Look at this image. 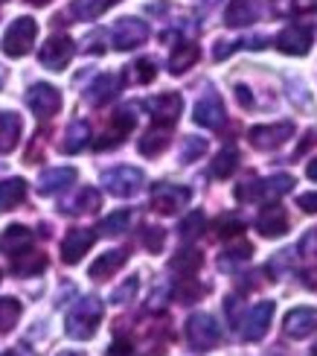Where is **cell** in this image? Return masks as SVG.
<instances>
[{
	"label": "cell",
	"mask_w": 317,
	"mask_h": 356,
	"mask_svg": "<svg viewBox=\"0 0 317 356\" xmlns=\"http://www.w3.org/2000/svg\"><path fill=\"white\" fill-rule=\"evenodd\" d=\"M35 38H38V24L33 18H15L3 35V53L12 58H21L33 50Z\"/></svg>",
	"instance_id": "cell-3"
},
{
	"label": "cell",
	"mask_w": 317,
	"mask_h": 356,
	"mask_svg": "<svg viewBox=\"0 0 317 356\" xmlns=\"http://www.w3.org/2000/svg\"><path fill=\"white\" fill-rule=\"evenodd\" d=\"M297 204L303 207L306 213H317V193H303V196L297 199Z\"/></svg>",
	"instance_id": "cell-44"
},
{
	"label": "cell",
	"mask_w": 317,
	"mask_h": 356,
	"mask_svg": "<svg viewBox=\"0 0 317 356\" xmlns=\"http://www.w3.org/2000/svg\"><path fill=\"white\" fill-rule=\"evenodd\" d=\"M201 251L198 248H180L178 254L169 260V269L172 272H180V275H195L201 269Z\"/></svg>",
	"instance_id": "cell-31"
},
{
	"label": "cell",
	"mask_w": 317,
	"mask_h": 356,
	"mask_svg": "<svg viewBox=\"0 0 317 356\" xmlns=\"http://www.w3.org/2000/svg\"><path fill=\"white\" fill-rule=\"evenodd\" d=\"M306 172H309V178H311V181H317V158H314L311 164H309V170H306Z\"/></svg>",
	"instance_id": "cell-47"
},
{
	"label": "cell",
	"mask_w": 317,
	"mask_h": 356,
	"mask_svg": "<svg viewBox=\"0 0 317 356\" xmlns=\"http://www.w3.org/2000/svg\"><path fill=\"white\" fill-rule=\"evenodd\" d=\"M300 251H303V254H309V257H317V231H309V234L303 236V243H300Z\"/></svg>",
	"instance_id": "cell-43"
},
{
	"label": "cell",
	"mask_w": 317,
	"mask_h": 356,
	"mask_svg": "<svg viewBox=\"0 0 317 356\" xmlns=\"http://www.w3.org/2000/svg\"><path fill=\"white\" fill-rule=\"evenodd\" d=\"M131 129H134V111H131V108H119V111L111 117L108 129H105L102 135H99L96 152H108V149H114V146H119V143L128 138Z\"/></svg>",
	"instance_id": "cell-11"
},
{
	"label": "cell",
	"mask_w": 317,
	"mask_h": 356,
	"mask_svg": "<svg viewBox=\"0 0 317 356\" xmlns=\"http://www.w3.org/2000/svg\"><path fill=\"white\" fill-rule=\"evenodd\" d=\"M291 135H294V123L282 120V123H271V126H253L248 131V140L253 143V149L274 152L285 140H291Z\"/></svg>",
	"instance_id": "cell-6"
},
{
	"label": "cell",
	"mask_w": 317,
	"mask_h": 356,
	"mask_svg": "<svg viewBox=\"0 0 317 356\" xmlns=\"http://www.w3.org/2000/svg\"><path fill=\"white\" fill-rule=\"evenodd\" d=\"M38 58H41L44 67H50V70H55V73L65 70V67L70 65V58H73V38H67V35H53V38L41 47Z\"/></svg>",
	"instance_id": "cell-13"
},
{
	"label": "cell",
	"mask_w": 317,
	"mask_h": 356,
	"mask_svg": "<svg viewBox=\"0 0 317 356\" xmlns=\"http://www.w3.org/2000/svg\"><path fill=\"white\" fill-rule=\"evenodd\" d=\"M163 243H166V231L163 228H157V225H146L143 228V245L152 251V254L163 251Z\"/></svg>",
	"instance_id": "cell-41"
},
{
	"label": "cell",
	"mask_w": 317,
	"mask_h": 356,
	"mask_svg": "<svg viewBox=\"0 0 317 356\" xmlns=\"http://www.w3.org/2000/svg\"><path fill=\"white\" fill-rule=\"evenodd\" d=\"M21 129H24V123H21V117L15 111L0 114V155H9L15 146H18Z\"/></svg>",
	"instance_id": "cell-23"
},
{
	"label": "cell",
	"mask_w": 317,
	"mask_h": 356,
	"mask_svg": "<svg viewBox=\"0 0 317 356\" xmlns=\"http://www.w3.org/2000/svg\"><path fill=\"white\" fill-rule=\"evenodd\" d=\"M26 3H33V6H47L50 0H26Z\"/></svg>",
	"instance_id": "cell-49"
},
{
	"label": "cell",
	"mask_w": 317,
	"mask_h": 356,
	"mask_svg": "<svg viewBox=\"0 0 317 356\" xmlns=\"http://www.w3.org/2000/svg\"><path fill=\"white\" fill-rule=\"evenodd\" d=\"M143 181H146V175L137 167H114V170H108V172L102 175L105 190H108L111 196H119V199L137 196Z\"/></svg>",
	"instance_id": "cell-5"
},
{
	"label": "cell",
	"mask_w": 317,
	"mask_h": 356,
	"mask_svg": "<svg viewBox=\"0 0 317 356\" xmlns=\"http://www.w3.org/2000/svg\"><path fill=\"white\" fill-rule=\"evenodd\" d=\"M192 120L204 126V129H219L224 123V102L216 94H207L195 102V111H192Z\"/></svg>",
	"instance_id": "cell-17"
},
{
	"label": "cell",
	"mask_w": 317,
	"mask_h": 356,
	"mask_svg": "<svg viewBox=\"0 0 317 356\" xmlns=\"http://www.w3.org/2000/svg\"><path fill=\"white\" fill-rule=\"evenodd\" d=\"M94 240H96V234L94 231H87V228H73V231H67V236L62 240V260L65 263H79L87 251H90V245H94Z\"/></svg>",
	"instance_id": "cell-15"
},
{
	"label": "cell",
	"mask_w": 317,
	"mask_h": 356,
	"mask_svg": "<svg viewBox=\"0 0 317 356\" xmlns=\"http://www.w3.org/2000/svg\"><path fill=\"white\" fill-rule=\"evenodd\" d=\"M294 187V178L291 175H271V178H262V181H256V178H248V181H241L236 187V199L239 202H253V199H280L285 196Z\"/></svg>",
	"instance_id": "cell-2"
},
{
	"label": "cell",
	"mask_w": 317,
	"mask_h": 356,
	"mask_svg": "<svg viewBox=\"0 0 317 356\" xmlns=\"http://www.w3.org/2000/svg\"><path fill=\"white\" fill-rule=\"evenodd\" d=\"M99 204H102L99 190L96 187H82L70 202L62 204V211L65 213H94V211H99Z\"/></svg>",
	"instance_id": "cell-25"
},
{
	"label": "cell",
	"mask_w": 317,
	"mask_h": 356,
	"mask_svg": "<svg viewBox=\"0 0 317 356\" xmlns=\"http://www.w3.org/2000/svg\"><path fill=\"white\" fill-rule=\"evenodd\" d=\"M134 350H131V345L126 342V339H119V342H114L111 348H108V356H131Z\"/></svg>",
	"instance_id": "cell-45"
},
{
	"label": "cell",
	"mask_w": 317,
	"mask_h": 356,
	"mask_svg": "<svg viewBox=\"0 0 317 356\" xmlns=\"http://www.w3.org/2000/svg\"><path fill=\"white\" fill-rule=\"evenodd\" d=\"M24 307L18 298H0V333H9L18 324Z\"/></svg>",
	"instance_id": "cell-34"
},
{
	"label": "cell",
	"mask_w": 317,
	"mask_h": 356,
	"mask_svg": "<svg viewBox=\"0 0 317 356\" xmlns=\"http://www.w3.org/2000/svg\"><path fill=\"white\" fill-rule=\"evenodd\" d=\"M289 213H285V207L280 204H265L259 216H256V228H259L262 236H271V240H277V236H282L285 231H289Z\"/></svg>",
	"instance_id": "cell-16"
},
{
	"label": "cell",
	"mask_w": 317,
	"mask_h": 356,
	"mask_svg": "<svg viewBox=\"0 0 317 356\" xmlns=\"http://www.w3.org/2000/svg\"><path fill=\"white\" fill-rule=\"evenodd\" d=\"M87 140H90V126L85 120L70 123L67 131H65V140H62V152L65 155H79L87 146Z\"/></svg>",
	"instance_id": "cell-27"
},
{
	"label": "cell",
	"mask_w": 317,
	"mask_h": 356,
	"mask_svg": "<svg viewBox=\"0 0 317 356\" xmlns=\"http://www.w3.org/2000/svg\"><path fill=\"white\" fill-rule=\"evenodd\" d=\"M216 234L221 240H236V236L245 234V219H239L236 213H221L216 219Z\"/></svg>",
	"instance_id": "cell-35"
},
{
	"label": "cell",
	"mask_w": 317,
	"mask_h": 356,
	"mask_svg": "<svg viewBox=\"0 0 317 356\" xmlns=\"http://www.w3.org/2000/svg\"><path fill=\"white\" fill-rule=\"evenodd\" d=\"M111 38L117 50H134L148 38V26L140 18H119L111 29Z\"/></svg>",
	"instance_id": "cell-12"
},
{
	"label": "cell",
	"mask_w": 317,
	"mask_h": 356,
	"mask_svg": "<svg viewBox=\"0 0 317 356\" xmlns=\"http://www.w3.org/2000/svg\"><path fill=\"white\" fill-rule=\"evenodd\" d=\"M187 342L195 350H213L221 342V327L209 313H195L187 321Z\"/></svg>",
	"instance_id": "cell-4"
},
{
	"label": "cell",
	"mask_w": 317,
	"mask_h": 356,
	"mask_svg": "<svg viewBox=\"0 0 317 356\" xmlns=\"http://www.w3.org/2000/svg\"><path fill=\"white\" fill-rule=\"evenodd\" d=\"M58 356H82V353H76V350H65V353H58Z\"/></svg>",
	"instance_id": "cell-50"
},
{
	"label": "cell",
	"mask_w": 317,
	"mask_h": 356,
	"mask_svg": "<svg viewBox=\"0 0 317 356\" xmlns=\"http://www.w3.org/2000/svg\"><path fill=\"white\" fill-rule=\"evenodd\" d=\"M204 228H207V216L201 213V211H192L184 222H180V236H184V240H195V236H201L204 234Z\"/></svg>",
	"instance_id": "cell-38"
},
{
	"label": "cell",
	"mask_w": 317,
	"mask_h": 356,
	"mask_svg": "<svg viewBox=\"0 0 317 356\" xmlns=\"http://www.w3.org/2000/svg\"><path fill=\"white\" fill-rule=\"evenodd\" d=\"M102 316H105L102 301L96 298V295H85V298L73 304V309L67 313V336L70 339H79V342L94 339Z\"/></svg>",
	"instance_id": "cell-1"
},
{
	"label": "cell",
	"mask_w": 317,
	"mask_h": 356,
	"mask_svg": "<svg viewBox=\"0 0 317 356\" xmlns=\"http://www.w3.org/2000/svg\"><path fill=\"white\" fill-rule=\"evenodd\" d=\"M250 254H253V245L245 243V240H236L230 248H224L219 254V269L221 272H233V269H239V266H245L250 260Z\"/></svg>",
	"instance_id": "cell-26"
},
{
	"label": "cell",
	"mask_w": 317,
	"mask_h": 356,
	"mask_svg": "<svg viewBox=\"0 0 317 356\" xmlns=\"http://www.w3.org/2000/svg\"><path fill=\"white\" fill-rule=\"evenodd\" d=\"M29 248H33V231L26 225H9L3 231V236H0V251L9 257H18Z\"/></svg>",
	"instance_id": "cell-21"
},
{
	"label": "cell",
	"mask_w": 317,
	"mask_h": 356,
	"mask_svg": "<svg viewBox=\"0 0 317 356\" xmlns=\"http://www.w3.org/2000/svg\"><path fill=\"white\" fill-rule=\"evenodd\" d=\"M236 97H239V102H241V106H248V108L253 106V99H250V91H248L245 85H239V88H236Z\"/></svg>",
	"instance_id": "cell-46"
},
{
	"label": "cell",
	"mask_w": 317,
	"mask_h": 356,
	"mask_svg": "<svg viewBox=\"0 0 317 356\" xmlns=\"http://www.w3.org/2000/svg\"><path fill=\"white\" fill-rule=\"evenodd\" d=\"M259 18V6L256 0H230L224 9V24L228 26H248Z\"/></svg>",
	"instance_id": "cell-22"
},
{
	"label": "cell",
	"mask_w": 317,
	"mask_h": 356,
	"mask_svg": "<svg viewBox=\"0 0 317 356\" xmlns=\"http://www.w3.org/2000/svg\"><path fill=\"white\" fill-rule=\"evenodd\" d=\"M146 111L152 114L155 126L172 129L178 123L180 111H184V99H180V94H160V97H152L146 102Z\"/></svg>",
	"instance_id": "cell-10"
},
{
	"label": "cell",
	"mask_w": 317,
	"mask_h": 356,
	"mask_svg": "<svg viewBox=\"0 0 317 356\" xmlns=\"http://www.w3.org/2000/svg\"><path fill=\"white\" fill-rule=\"evenodd\" d=\"M166 146H169V129L166 126H155V129H148L143 140H140V155L146 158H157Z\"/></svg>",
	"instance_id": "cell-30"
},
{
	"label": "cell",
	"mask_w": 317,
	"mask_h": 356,
	"mask_svg": "<svg viewBox=\"0 0 317 356\" xmlns=\"http://www.w3.org/2000/svg\"><path fill=\"white\" fill-rule=\"evenodd\" d=\"M44 266H47V257L44 254H18L15 257V266H12V272L15 275H21V277H26V275H38V272H44Z\"/></svg>",
	"instance_id": "cell-37"
},
{
	"label": "cell",
	"mask_w": 317,
	"mask_h": 356,
	"mask_svg": "<svg viewBox=\"0 0 317 356\" xmlns=\"http://www.w3.org/2000/svg\"><path fill=\"white\" fill-rule=\"evenodd\" d=\"M277 47L285 56H306L309 47H311V29L309 26H300V24L285 26L282 33L277 35Z\"/></svg>",
	"instance_id": "cell-14"
},
{
	"label": "cell",
	"mask_w": 317,
	"mask_h": 356,
	"mask_svg": "<svg viewBox=\"0 0 317 356\" xmlns=\"http://www.w3.org/2000/svg\"><path fill=\"white\" fill-rule=\"evenodd\" d=\"M26 106L38 120H50V117L58 114V108H62V94H58V88H53V85L38 82V85L29 88Z\"/></svg>",
	"instance_id": "cell-7"
},
{
	"label": "cell",
	"mask_w": 317,
	"mask_h": 356,
	"mask_svg": "<svg viewBox=\"0 0 317 356\" xmlns=\"http://www.w3.org/2000/svg\"><path fill=\"white\" fill-rule=\"evenodd\" d=\"M131 70H134V82H140V85L155 82V76H157V65L152 62V58H140V62H134Z\"/></svg>",
	"instance_id": "cell-40"
},
{
	"label": "cell",
	"mask_w": 317,
	"mask_h": 356,
	"mask_svg": "<svg viewBox=\"0 0 317 356\" xmlns=\"http://www.w3.org/2000/svg\"><path fill=\"white\" fill-rule=\"evenodd\" d=\"M108 6H111V0H73L70 12L76 15V18H82V21H94Z\"/></svg>",
	"instance_id": "cell-36"
},
{
	"label": "cell",
	"mask_w": 317,
	"mask_h": 356,
	"mask_svg": "<svg viewBox=\"0 0 317 356\" xmlns=\"http://www.w3.org/2000/svg\"><path fill=\"white\" fill-rule=\"evenodd\" d=\"M239 167V149L236 146H224L213 161V178H230Z\"/></svg>",
	"instance_id": "cell-32"
},
{
	"label": "cell",
	"mask_w": 317,
	"mask_h": 356,
	"mask_svg": "<svg viewBox=\"0 0 317 356\" xmlns=\"http://www.w3.org/2000/svg\"><path fill=\"white\" fill-rule=\"evenodd\" d=\"M207 152V140L204 138H184V146H180V161L184 164H192Z\"/></svg>",
	"instance_id": "cell-39"
},
{
	"label": "cell",
	"mask_w": 317,
	"mask_h": 356,
	"mask_svg": "<svg viewBox=\"0 0 317 356\" xmlns=\"http://www.w3.org/2000/svg\"><path fill=\"white\" fill-rule=\"evenodd\" d=\"M131 225V211H114L111 216H105L99 222V234L102 236H119V234H126Z\"/></svg>",
	"instance_id": "cell-33"
},
{
	"label": "cell",
	"mask_w": 317,
	"mask_h": 356,
	"mask_svg": "<svg viewBox=\"0 0 317 356\" xmlns=\"http://www.w3.org/2000/svg\"><path fill=\"white\" fill-rule=\"evenodd\" d=\"M26 199V181L24 178H6L0 181V211H12Z\"/></svg>",
	"instance_id": "cell-28"
},
{
	"label": "cell",
	"mask_w": 317,
	"mask_h": 356,
	"mask_svg": "<svg viewBox=\"0 0 317 356\" xmlns=\"http://www.w3.org/2000/svg\"><path fill=\"white\" fill-rule=\"evenodd\" d=\"M134 295H137V277H128L123 286L114 289V295H111V304H117V307H119V304H128V301L134 298Z\"/></svg>",
	"instance_id": "cell-42"
},
{
	"label": "cell",
	"mask_w": 317,
	"mask_h": 356,
	"mask_svg": "<svg viewBox=\"0 0 317 356\" xmlns=\"http://www.w3.org/2000/svg\"><path fill=\"white\" fill-rule=\"evenodd\" d=\"M126 266V251H105L102 257H96V263L87 269V275L94 280H108L111 275H117Z\"/></svg>",
	"instance_id": "cell-24"
},
{
	"label": "cell",
	"mask_w": 317,
	"mask_h": 356,
	"mask_svg": "<svg viewBox=\"0 0 317 356\" xmlns=\"http://www.w3.org/2000/svg\"><path fill=\"white\" fill-rule=\"evenodd\" d=\"M0 356H21V353H15V350H6V353H0Z\"/></svg>",
	"instance_id": "cell-51"
},
{
	"label": "cell",
	"mask_w": 317,
	"mask_h": 356,
	"mask_svg": "<svg viewBox=\"0 0 317 356\" xmlns=\"http://www.w3.org/2000/svg\"><path fill=\"white\" fill-rule=\"evenodd\" d=\"M119 88H123V79H119L117 73H102V76H96L94 85L87 88L85 99L90 106H105V102H111L119 94Z\"/></svg>",
	"instance_id": "cell-19"
},
{
	"label": "cell",
	"mask_w": 317,
	"mask_h": 356,
	"mask_svg": "<svg viewBox=\"0 0 317 356\" xmlns=\"http://www.w3.org/2000/svg\"><path fill=\"white\" fill-rule=\"evenodd\" d=\"M73 181H76V170L73 167H53L47 172H41L35 187L41 196H53V193H62L65 187H70Z\"/></svg>",
	"instance_id": "cell-20"
},
{
	"label": "cell",
	"mask_w": 317,
	"mask_h": 356,
	"mask_svg": "<svg viewBox=\"0 0 317 356\" xmlns=\"http://www.w3.org/2000/svg\"><path fill=\"white\" fill-rule=\"evenodd\" d=\"M111 3H114V0H111Z\"/></svg>",
	"instance_id": "cell-53"
},
{
	"label": "cell",
	"mask_w": 317,
	"mask_h": 356,
	"mask_svg": "<svg viewBox=\"0 0 317 356\" xmlns=\"http://www.w3.org/2000/svg\"><path fill=\"white\" fill-rule=\"evenodd\" d=\"M192 199V190L189 187H180V184H157L152 190V211L157 213H178L184 211Z\"/></svg>",
	"instance_id": "cell-8"
},
{
	"label": "cell",
	"mask_w": 317,
	"mask_h": 356,
	"mask_svg": "<svg viewBox=\"0 0 317 356\" xmlns=\"http://www.w3.org/2000/svg\"><path fill=\"white\" fill-rule=\"evenodd\" d=\"M198 56H201L198 44H178L175 53L169 56V70L175 73V76H180V73H187L195 62H198Z\"/></svg>",
	"instance_id": "cell-29"
},
{
	"label": "cell",
	"mask_w": 317,
	"mask_h": 356,
	"mask_svg": "<svg viewBox=\"0 0 317 356\" xmlns=\"http://www.w3.org/2000/svg\"><path fill=\"white\" fill-rule=\"evenodd\" d=\"M317 330V309L314 307H297L285 316V333L291 339H306Z\"/></svg>",
	"instance_id": "cell-18"
},
{
	"label": "cell",
	"mask_w": 317,
	"mask_h": 356,
	"mask_svg": "<svg viewBox=\"0 0 317 356\" xmlns=\"http://www.w3.org/2000/svg\"><path fill=\"white\" fill-rule=\"evenodd\" d=\"M274 309L277 304L274 301H262V304H256L250 307L245 316H241V339H248V342H256V339H262L271 327V318H274Z\"/></svg>",
	"instance_id": "cell-9"
},
{
	"label": "cell",
	"mask_w": 317,
	"mask_h": 356,
	"mask_svg": "<svg viewBox=\"0 0 317 356\" xmlns=\"http://www.w3.org/2000/svg\"><path fill=\"white\" fill-rule=\"evenodd\" d=\"M309 356H317V345H314V348H311V353H309Z\"/></svg>",
	"instance_id": "cell-52"
},
{
	"label": "cell",
	"mask_w": 317,
	"mask_h": 356,
	"mask_svg": "<svg viewBox=\"0 0 317 356\" xmlns=\"http://www.w3.org/2000/svg\"><path fill=\"white\" fill-rule=\"evenodd\" d=\"M306 280H309V286H311V289H317V272H314V275H309Z\"/></svg>",
	"instance_id": "cell-48"
}]
</instances>
